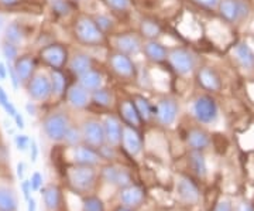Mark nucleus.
<instances>
[{
    "mask_svg": "<svg viewBox=\"0 0 254 211\" xmlns=\"http://www.w3.org/2000/svg\"><path fill=\"white\" fill-rule=\"evenodd\" d=\"M98 170L91 166L72 165L65 170L66 183L73 193L88 194L93 192L98 182Z\"/></svg>",
    "mask_w": 254,
    "mask_h": 211,
    "instance_id": "obj_1",
    "label": "nucleus"
},
{
    "mask_svg": "<svg viewBox=\"0 0 254 211\" xmlns=\"http://www.w3.org/2000/svg\"><path fill=\"white\" fill-rule=\"evenodd\" d=\"M73 36L79 44L86 47H99L106 40V36L91 16H79L75 20Z\"/></svg>",
    "mask_w": 254,
    "mask_h": 211,
    "instance_id": "obj_2",
    "label": "nucleus"
},
{
    "mask_svg": "<svg viewBox=\"0 0 254 211\" xmlns=\"http://www.w3.org/2000/svg\"><path fill=\"white\" fill-rule=\"evenodd\" d=\"M190 115L199 125L216 123L219 119L218 102L208 94L198 95L190 104Z\"/></svg>",
    "mask_w": 254,
    "mask_h": 211,
    "instance_id": "obj_3",
    "label": "nucleus"
},
{
    "mask_svg": "<svg viewBox=\"0 0 254 211\" xmlns=\"http://www.w3.org/2000/svg\"><path fill=\"white\" fill-rule=\"evenodd\" d=\"M71 126L72 122L69 119L68 113L63 110L51 112L43 119V130L47 138L53 142H64V138Z\"/></svg>",
    "mask_w": 254,
    "mask_h": 211,
    "instance_id": "obj_4",
    "label": "nucleus"
},
{
    "mask_svg": "<svg viewBox=\"0 0 254 211\" xmlns=\"http://www.w3.org/2000/svg\"><path fill=\"white\" fill-rule=\"evenodd\" d=\"M167 61L170 63L174 73L180 77H188L196 68L195 55L192 54L190 50L182 48V47H175L173 50H170Z\"/></svg>",
    "mask_w": 254,
    "mask_h": 211,
    "instance_id": "obj_5",
    "label": "nucleus"
},
{
    "mask_svg": "<svg viewBox=\"0 0 254 211\" xmlns=\"http://www.w3.org/2000/svg\"><path fill=\"white\" fill-rule=\"evenodd\" d=\"M108 63H109L110 70L115 73V75H118L119 78H122L125 81L136 80L137 68L130 55L122 54L119 51H113L109 54Z\"/></svg>",
    "mask_w": 254,
    "mask_h": 211,
    "instance_id": "obj_6",
    "label": "nucleus"
},
{
    "mask_svg": "<svg viewBox=\"0 0 254 211\" xmlns=\"http://www.w3.org/2000/svg\"><path fill=\"white\" fill-rule=\"evenodd\" d=\"M28 97L34 102H47L53 97L51 78L43 73H37L26 84Z\"/></svg>",
    "mask_w": 254,
    "mask_h": 211,
    "instance_id": "obj_7",
    "label": "nucleus"
},
{
    "mask_svg": "<svg viewBox=\"0 0 254 211\" xmlns=\"http://www.w3.org/2000/svg\"><path fill=\"white\" fill-rule=\"evenodd\" d=\"M40 58L51 70H63L69 61V53L66 47L60 43H53L40 50Z\"/></svg>",
    "mask_w": 254,
    "mask_h": 211,
    "instance_id": "obj_8",
    "label": "nucleus"
},
{
    "mask_svg": "<svg viewBox=\"0 0 254 211\" xmlns=\"http://www.w3.org/2000/svg\"><path fill=\"white\" fill-rule=\"evenodd\" d=\"M154 119L158 125L164 128H168L175 123L180 112V105L175 98L171 97H164L154 105Z\"/></svg>",
    "mask_w": 254,
    "mask_h": 211,
    "instance_id": "obj_9",
    "label": "nucleus"
},
{
    "mask_svg": "<svg viewBox=\"0 0 254 211\" xmlns=\"http://www.w3.org/2000/svg\"><path fill=\"white\" fill-rule=\"evenodd\" d=\"M99 177L105 183L119 187V189H125V187H128V186L133 184L131 173L127 169H125V167L113 165V163L102 166V169H100L99 172Z\"/></svg>",
    "mask_w": 254,
    "mask_h": 211,
    "instance_id": "obj_10",
    "label": "nucleus"
},
{
    "mask_svg": "<svg viewBox=\"0 0 254 211\" xmlns=\"http://www.w3.org/2000/svg\"><path fill=\"white\" fill-rule=\"evenodd\" d=\"M81 129L85 145L93 147V149H99L106 143L105 129H103L102 120L95 119V118L85 119L82 122Z\"/></svg>",
    "mask_w": 254,
    "mask_h": 211,
    "instance_id": "obj_11",
    "label": "nucleus"
},
{
    "mask_svg": "<svg viewBox=\"0 0 254 211\" xmlns=\"http://www.w3.org/2000/svg\"><path fill=\"white\" fill-rule=\"evenodd\" d=\"M143 37L136 33H120L113 37V48L115 51H119L122 54L137 55L140 51H143Z\"/></svg>",
    "mask_w": 254,
    "mask_h": 211,
    "instance_id": "obj_12",
    "label": "nucleus"
},
{
    "mask_svg": "<svg viewBox=\"0 0 254 211\" xmlns=\"http://www.w3.org/2000/svg\"><path fill=\"white\" fill-rule=\"evenodd\" d=\"M175 192H177V196H178L180 202H182L184 204L193 206V204H196L200 200L199 187L188 176L181 175L177 177Z\"/></svg>",
    "mask_w": 254,
    "mask_h": 211,
    "instance_id": "obj_13",
    "label": "nucleus"
},
{
    "mask_svg": "<svg viewBox=\"0 0 254 211\" xmlns=\"http://www.w3.org/2000/svg\"><path fill=\"white\" fill-rule=\"evenodd\" d=\"M219 13L229 23H236L247 16V4L242 0H220Z\"/></svg>",
    "mask_w": 254,
    "mask_h": 211,
    "instance_id": "obj_14",
    "label": "nucleus"
},
{
    "mask_svg": "<svg viewBox=\"0 0 254 211\" xmlns=\"http://www.w3.org/2000/svg\"><path fill=\"white\" fill-rule=\"evenodd\" d=\"M103 129H105V138H106V145L118 147L122 145V138H123V128L125 123L120 120V118L115 115H108L103 120Z\"/></svg>",
    "mask_w": 254,
    "mask_h": 211,
    "instance_id": "obj_15",
    "label": "nucleus"
},
{
    "mask_svg": "<svg viewBox=\"0 0 254 211\" xmlns=\"http://www.w3.org/2000/svg\"><path fill=\"white\" fill-rule=\"evenodd\" d=\"M71 149H72L73 165L96 167L100 163V160H103L98 149H93V147L88 146L85 143L78 145V146L75 147H71Z\"/></svg>",
    "mask_w": 254,
    "mask_h": 211,
    "instance_id": "obj_16",
    "label": "nucleus"
},
{
    "mask_svg": "<svg viewBox=\"0 0 254 211\" xmlns=\"http://www.w3.org/2000/svg\"><path fill=\"white\" fill-rule=\"evenodd\" d=\"M66 104L76 110H82L88 108V105L92 104L91 92L86 91L79 84H73L66 90Z\"/></svg>",
    "mask_w": 254,
    "mask_h": 211,
    "instance_id": "obj_17",
    "label": "nucleus"
},
{
    "mask_svg": "<svg viewBox=\"0 0 254 211\" xmlns=\"http://www.w3.org/2000/svg\"><path fill=\"white\" fill-rule=\"evenodd\" d=\"M122 146L128 155L137 156L143 150V138L138 132V129L125 125L123 128V138H122Z\"/></svg>",
    "mask_w": 254,
    "mask_h": 211,
    "instance_id": "obj_18",
    "label": "nucleus"
},
{
    "mask_svg": "<svg viewBox=\"0 0 254 211\" xmlns=\"http://www.w3.org/2000/svg\"><path fill=\"white\" fill-rule=\"evenodd\" d=\"M119 115H120V120L128 126L138 129L143 123V119H141L133 100H123L119 104Z\"/></svg>",
    "mask_w": 254,
    "mask_h": 211,
    "instance_id": "obj_19",
    "label": "nucleus"
},
{
    "mask_svg": "<svg viewBox=\"0 0 254 211\" xmlns=\"http://www.w3.org/2000/svg\"><path fill=\"white\" fill-rule=\"evenodd\" d=\"M119 200L122 203V206H125L127 209H137L141 206V203L144 200V190L138 186H128L125 189H120L119 193Z\"/></svg>",
    "mask_w": 254,
    "mask_h": 211,
    "instance_id": "obj_20",
    "label": "nucleus"
},
{
    "mask_svg": "<svg viewBox=\"0 0 254 211\" xmlns=\"http://www.w3.org/2000/svg\"><path fill=\"white\" fill-rule=\"evenodd\" d=\"M143 53L148 61L154 64H161L164 61H167L170 50L158 40H147L143 44Z\"/></svg>",
    "mask_w": 254,
    "mask_h": 211,
    "instance_id": "obj_21",
    "label": "nucleus"
},
{
    "mask_svg": "<svg viewBox=\"0 0 254 211\" xmlns=\"http://www.w3.org/2000/svg\"><path fill=\"white\" fill-rule=\"evenodd\" d=\"M198 84L209 92H218L222 88V81L219 74L212 67H202L196 74Z\"/></svg>",
    "mask_w": 254,
    "mask_h": 211,
    "instance_id": "obj_22",
    "label": "nucleus"
},
{
    "mask_svg": "<svg viewBox=\"0 0 254 211\" xmlns=\"http://www.w3.org/2000/svg\"><path fill=\"white\" fill-rule=\"evenodd\" d=\"M13 65H14V70L20 78L21 85H26L33 78L34 71H36V61H34L33 55L26 54L18 57L16 63H13Z\"/></svg>",
    "mask_w": 254,
    "mask_h": 211,
    "instance_id": "obj_23",
    "label": "nucleus"
},
{
    "mask_svg": "<svg viewBox=\"0 0 254 211\" xmlns=\"http://www.w3.org/2000/svg\"><path fill=\"white\" fill-rule=\"evenodd\" d=\"M187 145L190 150H206L210 145V136L206 130H203L199 126L190 128L187 133Z\"/></svg>",
    "mask_w": 254,
    "mask_h": 211,
    "instance_id": "obj_24",
    "label": "nucleus"
},
{
    "mask_svg": "<svg viewBox=\"0 0 254 211\" xmlns=\"http://www.w3.org/2000/svg\"><path fill=\"white\" fill-rule=\"evenodd\" d=\"M41 197L46 206L47 211H58L63 206V193L58 186L50 184L47 187H43L41 190Z\"/></svg>",
    "mask_w": 254,
    "mask_h": 211,
    "instance_id": "obj_25",
    "label": "nucleus"
},
{
    "mask_svg": "<svg viewBox=\"0 0 254 211\" xmlns=\"http://www.w3.org/2000/svg\"><path fill=\"white\" fill-rule=\"evenodd\" d=\"M68 68L73 75L81 77L93 68V60L91 55L86 53H75L68 61Z\"/></svg>",
    "mask_w": 254,
    "mask_h": 211,
    "instance_id": "obj_26",
    "label": "nucleus"
},
{
    "mask_svg": "<svg viewBox=\"0 0 254 211\" xmlns=\"http://www.w3.org/2000/svg\"><path fill=\"white\" fill-rule=\"evenodd\" d=\"M188 167L198 179H205L208 176V165H206V159H205L203 152L190 150V153H188Z\"/></svg>",
    "mask_w": 254,
    "mask_h": 211,
    "instance_id": "obj_27",
    "label": "nucleus"
},
{
    "mask_svg": "<svg viewBox=\"0 0 254 211\" xmlns=\"http://www.w3.org/2000/svg\"><path fill=\"white\" fill-rule=\"evenodd\" d=\"M78 84L81 87H83L86 91H89L92 94L93 91H96V90H99V88L103 87L105 77H103V74L100 73L99 70L92 68L88 73H85L81 77H78Z\"/></svg>",
    "mask_w": 254,
    "mask_h": 211,
    "instance_id": "obj_28",
    "label": "nucleus"
},
{
    "mask_svg": "<svg viewBox=\"0 0 254 211\" xmlns=\"http://www.w3.org/2000/svg\"><path fill=\"white\" fill-rule=\"evenodd\" d=\"M235 57H236L237 63L242 65L246 70H250L254 67V53L250 47L247 46L246 43H239L235 50Z\"/></svg>",
    "mask_w": 254,
    "mask_h": 211,
    "instance_id": "obj_29",
    "label": "nucleus"
},
{
    "mask_svg": "<svg viewBox=\"0 0 254 211\" xmlns=\"http://www.w3.org/2000/svg\"><path fill=\"white\" fill-rule=\"evenodd\" d=\"M18 199L14 190L0 186V211H17Z\"/></svg>",
    "mask_w": 254,
    "mask_h": 211,
    "instance_id": "obj_30",
    "label": "nucleus"
},
{
    "mask_svg": "<svg viewBox=\"0 0 254 211\" xmlns=\"http://www.w3.org/2000/svg\"><path fill=\"white\" fill-rule=\"evenodd\" d=\"M161 33L163 28L153 18H143L140 21V36L145 40H157Z\"/></svg>",
    "mask_w": 254,
    "mask_h": 211,
    "instance_id": "obj_31",
    "label": "nucleus"
},
{
    "mask_svg": "<svg viewBox=\"0 0 254 211\" xmlns=\"http://www.w3.org/2000/svg\"><path fill=\"white\" fill-rule=\"evenodd\" d=\"M91 100L92 104L95 105V106H98V108H103V109H108L110 108L112 105H113V102H115V97H113V92L108 90V88H105V87H102L99 90H96V91H93L91 94Z\"/></svg>",
    "mask_w": 254,
    "mask_h": 211,
    "instance_id": "obj_32",
    "label": "nucleus"
},
{
    "mask_svg": "<svg viewBox=\"0 0 254 211\" xmlns=\"http://www.w3.org/2000/svg\"><path fill=\"white\" fill-rule=\"evenodd\" d=\"M131 100L134 101V105H136L143 122H148V120L154 118L155 106L147 98H144L143 95H134Z\"/></svg>",
    "mask_w": 254,
    "mask_h": 211,
    "instance_id": "obj_33",
    "label": "nucleus"
},
{
    "mask_svg": "<svg viewBox=\"0 0 254 211\" xmlns=\"http://www.w3.org/2000/svg\"><path fill=\"white\" fill-rule=\"evenodd\" d=\"M4 40L9 41V43L16 44V46L23 44V41H24V31H23V28L20 26V23H17V21L7 23V26L4 27Z\"/></svg>",
    "mask_w": 254,
    "mask_h": 211,
    "instance_id": "obj_34",
    "label": "nucleus"
},
{
    "mask_svg": "<svg viewBox=\"0 0 254 211\" xmlns=\"http://www.w3.org/2000/svg\"><path fill=\"white\" fill-rule=\"evenodd\" d=\"M51 88H53V97L61 98L66 92V78L61 70H53L51 71Z\"/></svg>",
    "mask_w": 254,
    "mask_h": 211,
    "instance_id": "obj_35",
    "label": "nucleus"
},
{
    "mask_svg": "<svg viewBox=\"0 0 254 211\" xmlns=\"http://www.w3.org/2000/svg\"><path fill=\"white\" fill-rule=\"evenodd\" d=\"M64 143L68 147H75L78 145L83 143V136H82V129L81 126H75L72 125L69 130L66 132L65 138H64Z\"/></svg>",
    "mask_w": 254,
    "mask_h": 211,
    "instance_id": "obj_36",
    "label": "nucleus"
},
{
    "mask_svg": "<svg viewBox=\"0 0 254 211\" xmlns=\"http://www.w3.org/2000/svg\"><path fill=\"white\" fill-rule=\"evenodd\" d=\"M95 18V21H96V24H98V27L103 31V34L105 36H108L110 33H113V30H115V20L110 17L109 14H96V16H93Z\"/></svg>",
    "mask_w": 254,
    "mask_h": 211,
    "instance_id": "obj_37",
    "label": "nucleus"
},
{
    "mask_svg": "<svg viewBox=\"0 0 254 211\" xmlns=\"http://www.w3.org/2000/svg\"><path fill=\"white\" fill-rule=\"evenodd\" d=\"M82 211H105V204L98 196H86L82 202Z\"/></svg>",
    "mask_w": 254,
    "mask_h": 211,
    "instance_id": "obj_38",
    "label": "nucleus"
},
{
    "mask_svg": "<svg viewBox=\"0 0 254 211\" xmlns=\"http://www.w3.org/2000/svg\"><path fill=\"white\" fill-rule=\"evenodd\" d=\"M1 54L4 57V60L7 63H16V60L18 58V46L9 43V41H3L1 43Z\"/></svg>",
    "mask_w": 254,
    "mask_h": 211,
    "instance_id": "obj_39",
    "label": "nucleus"
},
{
    "mask_svg": "<svg viewBox=\"0 0 254 211\" xmlns=\"http://www.w3.org/2000/svg\"><path fill=\"white\" fill-rule=\"evenodd\" d=\"M51 9L60 17H66L72 11V7L68 0H51Z\"/></svg>",
    "mask_w": 254,
    "mask_h": 211,
    "instance_id": "obj_40",
    "label": "nucleus"
},
{
    "mask_svg": "<svg viewBox=\"0 0 254 211\" xmlns=\"http://www.w3.org/2000/svg\"><path fill=\"white\" fill-rule=\"evenodd\" d=\"M0 106L4 109V112L9 115L10 118H14V116L17 115V109H16V106L10 102L9 95H7V92L4 91V88H3V87H0Z\"/></svg>",
    "mask_w": 254,
    "mask_h": 211,
    "instance_id": "obj_41",
    "label": "nucleus"
},
{
    "mask_svg": "<svg viewBox=\"0 0 254 211\" xmlns=\"http://www.w3.org/2000/svg\"><path fill=\"white\" fill-rule=\"evenodd\" d=\"M106 6L113 11L123 13L131 7V0H105Z\"/></svg>",
    "mask_w": 254,
    "mask_h": 211,
    "instance_id": "obj_42",
    "label": "nucleus"
},
{
    "mask_svg": "<svg viewBox=\"0 0 254 211\" xmlns=\"http://www.w3.org/2000/svg\"><path fill=\"white\" fill-rule=\"evenodd\" d=\"M14 143H16L17 150H20V152H26L28 147H30L31 139L28 138L27 135L21 133V135H16V136H14Z\"/></svg>",
    "mask_w": 254,
    "mask_h": 211,
    "instance_id": "obj_43",
    "label": "nucleus"
},
{
    "mask_svg": "<svg viewBox=\"0 0 254 211\" xmlns=\"http://www.w3.org/2000/svg\"><path fill=\"white\" fill-rule=\"evenodd\" d=\"M100 153V156L103 160H112V159H115L116 157V147L115 146H110V145H103L102 147L98 149Z\"/></svg>",
    "mask_w": 254,
    "mask_h": 211,
    "instance_id": "obj_44",
    "label": "nucleus"
},
{
    "mask_svg": "<svg viewBox=\"0 0 254 211\" xmlns=\"http://www.w3.org/2000/svg\"><path fill=\"white\" fill-rule=\"evenodd\" d=\"M7 73H9V80L10 83H11V87L17 91L18 88H20V78H18L17 73H16V70H14V65L11 64V63H7Z\"/></svg>",
    "mask_w": 254,
    "mask_h": 211,
    "instance_id": "obj_45",
    "label": "nucleus"
},
{
    "mask_svg": "<svg viewBox=\"0 0 254 211\" xmlns=\"http://www.w3.org/2000/svg\"><path fill=\"white\" fill-rule=\"evenodd\" d=\"M31 187H33V192H40L43 189V184H44V179H43V175L40 172H34L31 179Z\"/></svg>",
    "mask_w": 254,
    "mask_h": 211,
    "instance_id": "obj_46",
    "label": "nucleus"
},
{
    "mask_svg": "<svg viewBox=\"0 0 254 211\" xmlns=\"http://www.w3.org/2000/svg\"><path fill=\"white\" fill-rule=\"evenodd\" d=\"M31 192H33L31 182L30 180H23L21 182V193H23V197H24L26 202H28L31 199Z\"/></svg>",
    "mask_w": 254,
    "mask_h": 211,
    "instance_id": "obj_47",
    "label": "nucleus"
},
{
    "mask_svg": "<svg viewBox=\"0 0 254 211\" xmlns=\"http://www.w3.org/2000/svg\"><path fill=\"white\" fill-rule=\"evenodd\" d=\"M193 1L203 9H215L219 6L220 0H193Z\"/></svg>",
    "mask_w": 254,
    "mask_h": 211,
    "instance_id": "obj_48",
    "label": "nucleus"
},
{
    "mask_svg": "<svg viewBox=\"0 0 254 211\" xmlns=\"http://www.w3.org/2000/svg\"><path fill=\"white\" fill-rule=\"evenodd\" d=\"M213 211H233V206L229 200H222L215 206Z\"/></svg>",
    "mask_w": 254,
    "mask_h": 211,
    "instance_id": "obj_49",
    "label": "nucleus"
},
{
    "mask_svg": "<svg viewBox=\"0 0 254 211\" xmlns=\"http://www.w3.org/2000/svg\"><path fill=\"white\" fill-rule=\"evenodd\" d=\"M37 157H38V145H37L36 139H31V143H30V159H31L33 163H36Z\"/></svg>",
    "mask_w": 254,
    "mask_h": 211,
    "instance_id": "obj_50",
    "label": "nucleus"
},
{
    "mask_svg": "<svg viewBox=\"0 0 254 211\" xmlns=\"http://www.w3.org/2000/svg\"><path fill=\"white\" fill-rule=\"evenodd\" d=\"M13 119H14V122H16V128L17 129L23 130V129L26 128V125H24V118H23V115H21L20 112H17V115H16Z\"/></svg>",
    "mask_w": 254,
    "mask_h": 211,
    "instance_id": "obj_51",
    "label": "nucleus"
},
{
    "mask_svg": "<svg viewBox=\"0 0 254 211\" xmlns=\"http://www.w3.org/2000/svg\"><path fill=\"white\" fill-rule=\"evenodd\" d=\"M26 110H27V113L30 116H34L37 115V106H36V102L30 101L26 104Z\"/></svg>",
    "mask_w": 254,
    "mask_h": 211,
    "instance_id": "obj_52",
    "label": "nucleus"
},
{
    "mask_svg": "<svg viewBox=\"0 0 254 211\" xmlns=\"http://www.w3.org/2000/svg\"><path fill=\"white\" fill-rule=\"evenodd\" d=\"M20 1L21 0H0V6H3V7H14V6H17Z\"/></svg>",
    "mask_w": 254,
    "mask_h": 211,
    "instance_id": "obj_53",
    "label": "nucleus"
},
{
    "mask_svg": "<svg viewBox=\"0 0 254 211\" xmlns=\"http://www.w3.org/2000/svg\"><path fill=\"white\" fill-rule=\"evenodd\" d=\"M24 169H26V165H24L23 162L17 163V170H16V173H17V177L20 180H24Z\"/></svg>",
    "mask_w": 254,
    "mask_h": 211,
    "instance_id": "obj_54",
    "label": "nucleus"
},
{
    "mask_svg": "<svg viewBox=\"0 0 254 211\" xmlns=\"http://www.w3.org/2000/svg\"><path fill=\"white\" fill-rule=\"evenodd\" d=\"M7 75H9V73H7V64L0 61V77H1V80L7 78Z\"/></svg>",
    "mask_w": 254,
    "mask_h": 211,
    "instance_id": "obj_55",
    "label": "nucleus"
},
{
    "mask_svg": "<svg viewBox=\"0 0 254 211\" xmlns=\"http://www.w3.org/2000/svg\"><path fill=\"white\" fill-rule=\"evenodd\" d=\"M237 211H254V207L249 203H242V204H239Z\"/></svg>",
    "mask_w": 254,
    "mask_h": 211,
    "instance_id": "obj_56",
    "label": "nucleus"
},
{
    "mask_svg": "<svg viewBox=\"0 0 254 211\" xmlns=\"http://www.w3.org/2000/svg\"><path fill=\"white\" fill-rule=\"evenodd\" d=\"M27 211H37V202L36 199H30L27 202Z\"/></svg>",
    "mask_w": 254,
    "mask_h": 211,
    "instance_id": "obj_57",
    "label": "nucleus"
},
{
    "mask_svg": "<svg viewBox=\"0 0 254 211\" xmlns=\"http://www.w3.org/2000/svg\"><path fill=\"white\" fill-rule=\"evenodd\" d=\"M6 26H7V24L4 23V18L0 16V30H1V28H4V27H6Z\"/></svg>",
    "mask_w": 254,
    "mask_h": 211,
    "instance_id": "obj_58",
    "label": "nucleus"
},
{
    "mask_svg": "<svg viewBox=\"0 0 254 211\" xmlns=\"http://www.w3.org/2000/svg\"><path fill=\"white\" fill-rule=\"evenodd\" d=\"M118 211H133V210H131V209H127V207H125V206H123V207H119Z\"/></svg>",
    "mask_w": 254,
    "mask_h": 211,
    "instance_id": "obj_59",
    "label": "nucleus"
},
{
    "mask_svg": "<svg viewBox=\"0 0 254 211\" xmlns=\"http://www.w3.org/2000/svg\"><path fill=\"white\" fill-rule=\"evenodd\" d=\"M0 81H1V77H0Z\"/></svg>",
    "mask_w": 254,
    "mask_h": 211,
    "instance_id": "obj_60",
    "label": "nucleus"
},
{
    "mask_svg": "<svg viewBox=\"0 0 254 211\" xmlns=\"http://www.w3.org/2000/svg\"><path fill=\"white\" fill-rule=\"evenodd\" d=\"M76 1H79V0H76Z\"/></svg>",
    "mask_w": 254,
    "mask_h": 211,
    "instance_id": "obj_61",
    "label": "nucleus"
}]
</instances>
